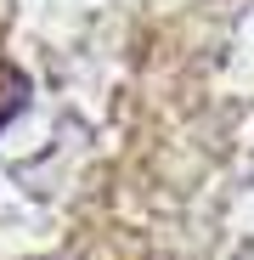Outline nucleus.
Wrapping results in <instances>:
<instances>
[{
    "mask_svg": "<svg viewBox=\"0 0 254 260\" xmlns=\"http://www.w3.org/2000/svg\"><path fill=\"white\" fill-rule=\"evenodd\" d=\"M28 102V74L12 62V57H0V130H6Z\"/></svg>",
    "mask_w": 254,
    "mask_h": 260,
    "instance_id": "1",
    "label": "nucleus"
}]
</instances>
